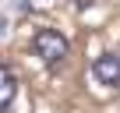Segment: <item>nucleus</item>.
I'll return each mask as SVG.
<instances>
[{"label":"nucleus","mask_w":120,"mask_h":113,"mask_svg":"<svg viewBox=\"0 0 120 113\" xmlns=\"http://www.w3.org/2000/svg\"><path fill=\"white\" fill-rule=\"evenodd\" d=\"M32 53L39 56L46 67H56V64H64L67 56H71V42H67V35H60L56 28H39L32 35Z\"/></svg>","instance_id":"f257e3e1"},{"label":"nucleus","mask_w":120,"mask_h":113,"mask_svg":"<svg viewBox=\"0 0 120 113\" xmlns=\"http://www.w3.org/2000/svg\"><path fill=\"white\" fill-rule=\"evenodd\" d=\"M92 78L106 88H116L120 85V53H102L92 60Z\"/></svg>","instance_id":"f03ea898"},{"label":"nucleus","mask_w":120,"mask_h":113,"mask_svg":"<svg viewBox=\"0 0 120 113\" xmlns=\"http://www.w3.org/2000/svg\"><path fill=\"white\" fill-rule=\"evenodd\" d=\"M14 95H18V74L0 64V113L14 102Z\"/></svg>","instance_id":"7ed1b4c3"}]
</instances>
